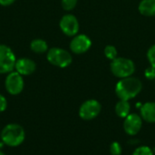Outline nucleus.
<instances>
[{
  "label": "nucleus",
  "mask_w": 155,
  "mask_h": 155,
  "mask_svg": "<svg viewBox=\"0 0 155 155\" xmlns=\"http://www.w3.org/2000/svg\"><path fill=\"white\" fill-rule=\"evenodd\" d=\"M143 89L142 81L133 76L121 79L115 86L116 96L123 100L134 99Z\"/></svg>",
  "instance_id": "obj_1"
},
{
  "label": "nucleus",
  "mask_w": 155,
  "mask_h": 155,
  "mask_svg": "<svg viewBox=\"0 0 155 155\" xmlns=\"http://www.w3.org/2000/svg\"><path fill=\"white\" fill-rule=\"evenodd\" d=\"M0 138L5 145L9 147H17L24 143L25 132L21 125L16 123H9L1 131Z\"/></svg>",
  "instance_id": "obj_2"
},
{
  "label": "nucleus",
  "mask_w": 155,
  "mask_h": 155,
  "mask_svg": "<svg viewBox=\"0 0 155 155\" xmlns=\"http://www.w3.org/2000/svg\"><path fill=\"white\" fill-rule=\"evenodd\" d=\"M110 69L114 76L119 79H124L133 76L135 72V64L130 58L117 57L112 60Z\"/></svg>",
  "instance_id": "obj_3"
},
{
  "label": "nucleus",
  "mask_w": 155,
  "mask_h": 155,
  "mask_svg": "<svg viewBox=\"0 0 155 155\" xmlns=\"http://www.w3.org/2000/svg\"><path fill=\"white\" fill-rule=\"evenodd\" d=\"M46 58L50 64L61 69L69 67L73 61L71 53L61 48H52L48 49Z\"/></svg>",
  "instance_id": "obj_4"
},
{
  "label": "nucleus",
  "mask_w": 155,
  "mask_h": 155,
  "mask_svg": "<svg viewBox=\"0 0 155 155\" xmlns=\"http://www.w3.org/2000/svg\"><path fill=\"white\" fill-rule=\"evenodd\" d=\"M16 58L13 50L6 45L0 44V74H8L15 69Z\"/></svg>",
  "instance_id": "obj_5"
},
{
  "label": "nucleus",
  "mask_w": 155,
  "mask_h": 155,
  "mask_svg": "<svg viewBox=\"0 0 155 155\" xmlns=\"http://www.w3.org/2000/svg\"><path fill=\"white\" fill-rule=\"evenodd\" d=\"M102 111L101 103L96 100H87L79 108V116L84 121L95 119Z\"/></svg>",
  "instance_id": "obj_6"
},
{
  "label": "nucleus",
  "mask_w": 155,
  "mask_h": 155,
  "mask_svg": "<svg viewBox=\"0 0 155 155\" xmlns=\"http://www.w3.org/2000/svg\"><path fill=\"white\" fill-rule=\"evenodd\" d=\"M24 79L17 71H11L7 74L5 80V87L6 91L13 96L20 94L24 90Z\"/></svg>",
  "instance_id": "obj_7"
},
{
  "label": "nucleus",
  "mask_w": 155,
  "mask_h": 155,
  "mask_svg": "<svg viewBox=\"0 0 155 155\" xmlns=\"http://www.w3.org/2000/svg\"><path fill=\"white\" fill-rule=\"evenodd\" d=\"M59 26L62 32L67 37H74L79 31V22L75 16L72 14H66L60 19Z\"/></svg>",
  "instance_id": "obj_8"
},
{
  "label": "nucleus",
  "mask_w": 155,
  "mask_h": 155,
  "mask_svg": "<svg viewBox=\"0 0 155 155\" xmlns=\"http://www.w3.org/2000/svg\"><path fill=\"white\" fill-rule=\"evenodd\" d=\"M92 47L90 37L84 34L75 35L70 42V49L73 53L80 55L87 52Z\"/></svg>",
  "instance_id": "obj_9"
},
{
  "label": "nucleus",
  "mask_w": 155,
  "mask_h": 155,
  "mask_svg": "<svg viewBox=\"0 0 155 155\" xmlns=\"http://www.w3.org/2000/svg\"><path fill=\"white\" fill-rule=\"evenodd\" d=\"M143 126V119L141 115L136 113H130L124 121V130L131 136H134L139 133Z\"/></svg>",
  "instance_id": "obj_10"
},
{
  "label": "nucleus",
  "mask_w": 155,
  "mask_h": 155,
  "mask_svg": "<svg viewBox=\"0 0 155 155\" xmlns=\"http://www.w3.org/2000/svg\"><path fill=\"white\" fill-rule=\"evenodd\" d=\"M15 71H17L22 76H28L33 74L36 69L35 62L28 58H18L15 61Z\"/></svg>",
  "instance_id": "obj_11"
},
{
  "label": "nucleus",
  "mask_w": 155,
  "mask_h": 155,
  "mask_svg": "<svg viewBox=\"0 0 155 155\" xmlns=\"http://www.w3.org/2000/svg\"><path fill=\"white\" fill-rule=\"evenodd\" d=\"M140 112L143 121L149 123H155V102L149 101L144 103L142 105Z\"/></svg>",
  "instance_id": "obj_12"
},
{
  "label": "nucleus",
  "mask_w": 155,
  "mask_h": 155,
  "mask_svg": "<svg viewBox=\"0 0 155 155\" xmlns=\"http://www.w3.org/2000/svg\"><path fill=\"white\" fill-rule=\"evenodd\" d=\"M138 10L144 16H155V0H142Z\"/></svg>",
  "instance_id": "obj_13"
},
{
  "label": "nucleus",
  "mask_w": 155,
  "mask_h": 155,
  "mask_svg": "<svg viewBox=\"0 0 155 155\" xmlns=\"http://www.w3.org/2000/svg\"><path fill=\"white\" fill-rule=\"evenodd\" d=\"M115 113L120 118H126L131 111V105L129 103V100H120L116 105H115Z\"/></svg>",
  "instance_id": "obj_14"
},
{
  "label": "nucleus",
  "mask_w": 155,
  "mask_h": 155,
  "mask_svg": "<svg viewBox=\"0 0 155 155\" xmlns=\"http://www.w3.org/2000/svg\"><path fill=\"white\" fill-rule=\"evenodd\" d=\"M30 48L33 52L36 54H43L48 51V45L45 40L41 38H36L31 42Z\"/></svg>",
  "instance_id": "obj_15"
},
{
  "label": "nucleus",
  "mask_w": 155,
  "mask_h": 155,
  "mask_svg": "<svg viewBox=\"0 0 155 155\" xmlns=\"http://www.w3.org/2000/svg\"><path fill=\"white\" fill-rule=\"evenodd\" d=\"M104 55L105 57L110 59V60H113L114 58H117V55H118V52H117V49L113 45H107L105 48H104Z\"/></svg>",
  "instance_id": "obj_16"
},
{
  "label": "nucleus",
  "mask_w": 155,
  "mask_h": 155,
  "mask_svg": "<svg viewBox=\"0 0 155 155\" xmlns=\"http://www.w3.org/2000/svg\"><path fill=\"white\" fill-rule=\"evenodd\" d=\"M133 155H153V150L148 146H140L134 152Z\"/></svg>",
  "instance_id": "obj_17"
},
{
  "label": "nucleus",
  "mask_w": 155,
  "mask_h": 155,
  "mask_svg": "<svg viewBox=\"0 0 155 155\" xmlns=\"http://www.w3.org/2000/svg\"><path fill=\"white\" fill-rule=\"evenodd\" d=\"M77 1L78 0H61V5L65 11H71L76 6Z\"/></svg>",
  "instance_id": "obj_18"
},
{
  "label": "nucleus",
  "mask_w": 155,
  "mask_h": 155,
  "mask_svg": "<svg viewBox=\"0 0 155 155\" xmlns=\"http://www.w3.org/2000/svg\"><path fill=\"white\" fill-rule=\"evenodd\" d=\"M123 153V148L118 142H114L110 145V153L112 155H121Z\"/></svg>",
  "instance_id": "obj_19"
},
{
  "label": "nucleus",
  "mask_w": 155,
  "mask_h": 155,
  "mask_svg": "<svg viewBox=\"0 0 155 155\" xmlns=\"http://www.w3.org/2000/svg\"><path fill=\"white\" fill-rule=\"evenodd\" d=\"M147 58H148V61L150 62L152 68L155 69V44L153 45V46H151L150 48L148 49Z\"/></svg>",
  "instance_id": "obj_20"
},
{
  "label": "nucleus",
  "mask_w": 155,
  "mask_h": 155,
  "mask_svg": "<svg viewBox=\"0 0 155 155\" xmlns=\"http://www.w3.org/2000/svg\"><path fill=\"white\" fill-rule=\"evenodd\" d=\"M6 108H7V100L5 98V96L0 94V112L5 111Z\"/></svg>",
  "instance_id": "obj_21"
},
{
  "label": "nucleus",
  "mask_w": 155,
  "mask_h": 155,
  "mask_svg": "<svg viewBox=\"0 0 155 155\" xmlns=\"http://www.w3.org/2000/svg\"><path fill=\"white\" fill-rule=\"evenodd\" d=\"M15 0H0V5L3 6H8L12 5Z\"/></svg>",
  "instance_id": "obj_22"
},
{
  "label": "nucleus",
  "mask_w": 155,
  "mask_h": 155,
  "mask_svg": "<svg viewBox=\"0 0 155 155\" xmlns=\"http://www.w3.org/2000/svg\"><path fill=\"white\" fill-rule=\"evenodd\" d=\"M0 155H5V153H3V152L0 150Z\"/></svg>",
  "instance_id": "obj_23"
},
{
  "label": "nucleus",
  "mask_w": 155,
  "mask_h": 155,
  "mask_svg": "<svg viewBox=\"0 0 155 155\" xmlns=\"http://www.w3.org/2000/svg\"><path fill=\"white\" fill-rule=\"evenodd\" d=\"M0 133H1V132H0Z\"/></svg>",
  "instance_id": "obj_24"
}]
</instances>
